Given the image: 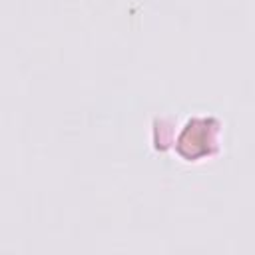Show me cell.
Instances as JSON below:
<instances>
[{
	"instance_id": "1",
	"label": "cell",
	"mask_w": 255,
	"mask_h": 255,
	"mask_svg": "<svg viewBox=\"0 0 255 255\" xmlns=\"http://www.w3.org/2000/svg\"><path fill=\"white\" fill-rule=\"evenodd\" d=\"M217 122L213 118H193L177 135V151L185 159H197L211 151L215 143Z\"/></svg>"
}]
</instances>
